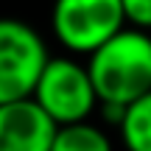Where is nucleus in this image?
<instances>
[{"label":"nucleus","instance_id":"20e7f679","mask_svg":"<svg viewBox=\"0 0 151 151\" xmlns=\"http://www.w3.org/2000/svg\"><path fill=\"white\" fill-rule=\"evenodd\" d=\"M123 3L120 0H56L50 25L65 48L76 53H92L104 42L123 31Z\"/></svg>","mask_w":151,"mask_h":151},{"label":"nucleus","instance_id":"6e6552de","mask_svg":"<svg viewBox=\"0 0 151 151\" xmlns=\"http://www.w3.org/2000/svg\"><path fill=\"white\" fill-rule=\"evenodd\" d=\"M126 22H134L140 31L151 28V0H120Z\"/></svg>","mask_w":151,"mask_h":151},{"label":"nucleus","instance_id":"f257e3e1","mask_svg":"<svg viewBox=\"0 0 151 151\" xmlns=\"http://www.w3.org/2000/svg\"><path fill=\"white\" fill-rule=\"evenodd\" d=\"M98 104L129 106L151 92V34L123 28L90 53L87 62Z\"/></svg>","mask_w":151,"mask_h":151},{"label":"nucleus","instance_id":"7ed1b4c3","mask_svg":"<svg viewBox=\"0 0 151 151\" xmlns=\"http://www.w3.org/2000/svg\"><path fill=\"white\" fill-rule=\"evenodd\" d=\"M31 98L56 126L84 123L98 106V95L92 90L87 67L65 56L48 59Z\"/></svg>","mask_w":151,"mask_h":151},{"label":"nucleus","instance_id":"423d86ee","mask_svg":"<svg viewBox=\"0 0 151 151\" xmlns=\"http://www.w3.org/2000/svg\"><path fill=\"white\" fill-rule=\"evenodd\" d=\"M118 129L126 151H151V92L126 106Z\"/></svg>","mask_w":151,"mask_h":151},{"label":"nucleus","instance_id":"39448f33","mask_svg":"<svg viewBox=\"0 0 151 151\" xmlns=\"http://www.w3.org/2000/svg\"><path fill=\"white\" fill-rule=\"evenodd\" d=\"M56 129L34 98L0 106V151H50Z\"/></svg>","mask_w":151,"mask_h":151},{"label":"nucleus","instance_id":"f03ea898","mask_svg":"<svg viewBox=\"0 0 151 151\" xmlns=\"http://www.w3.org/2000/svg\"><path fill=\"white\" fill-rule=\"evenodd\" d=\"M48 59V48L37 28L0 17V106L31 98Z\"/></svg>","mask_w":151,"mask_h":151},{"label":"nucleus","instance_id":"0eeeda50","mask_svg":"<svg viewBox=\"0 0 151 151\" xmlns=\"http://www.w3.org/2000/svg\"><path fill=\"white\" fill-rule=\"evenodd\" d=\"M50 151H112V143L98 126L84 120V123L59 126Z\"/></svg>","mask_w":151,"mask_h":151}]
</instances>
